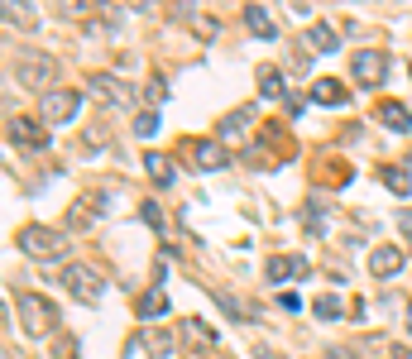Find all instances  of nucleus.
Masks as SVG:
<instances>
[{
	"mask_svg": "<svg viewBox=\"0 0 412 359\" xmlns=\"http://www.w3.org/2000/svg\"><path fill=\"white\" fill-rule=\"evenodd\" d=\"M14 307H19V326H24L29 340L53 336V326H58V307H53L48 297H39V292H14Z\"/></svg>",
	"mask_w": 412,
	"mask_h": 359,
	"instance_id": "nucleus-1",
	"label": "nucleus"
},
{
	"mask_svg": "<svg viewBox=\"0 0 412 359\" xmlns=\"http://www.w3.org/2000/svg\"><path fill=\"white\" fill-rule=\"evenodd\" d=\"M58 58H48V53H19L14 58V77H19V87H29V91H58Z\"/></svg>",
	"mask_w": 412,
	"mask_h": 359,
	"instance_id": "nucleus-2",
	"label": "nucleus"
},
{
	"mask_svg": "<svg viewBox=\"0 0 412 359\" xmlns=\"http://www.w3.org/2000/svg\"><path fill=\"white\" fill-rule=\"evenodd\" d=\"M14 245H19V254L24 259H34V264H53V259H63V235L58 230H48V225H24L19 235H14Z\"/></svg>",
	"mask_w": 412,
	"mask_h": 359,
	"instance_id": "nucleus-3",
	"label": "nucleus"
},
{
	"mask_svg": "<svg viewBox=\"0 0 412 359\" xmlns=\"http://www.w3.org/2000/svg\"><path fill=\"white\" fill-rule=\"evenodd\" d=\"M63 287L77 297V302H101L105 297V278L96 273V264H82V259H72V264H63Z\"/></svg>",
	"mask_w": 412,
	"mask_h": 359,
	"instance_id": "nucleus-4",
	"label": "nucleus"
},
{
	"mask_svg": "<svg viewBox=\"0 0 412 359\" xmlns=\"http://www.w3.org/2000/svg\"><path fill=\"white\" fill-rule=\"evenodd\" d=\"M5 134H10V144H14V149H24V154H43V149L53 144V139H48V125H43V120H34V115H10Z\"/></svg>",
	"mask_w": 412,
	"mask_h": 359,
	"instance_id": "nucleus-5",
	"label": "nucleus"
},
{
	"mask_svg": "<svg viewBox=\"0 0 412 359\" xmlns=\"http://www.w3.org/2000/svg\"><path fill=\"white\" fill-rule=\"evenodd\" d=\"M350 77H355L364 91L384 87V82H389V58H384L379 48H360V53L350 58Z\"/></svg>",
	"mask_w": 412,
	"mask_h": 359,
	"instance_id": "nucleus-6",
	"label": "nucleus"
},
{
	"mask_svg": "<svg viewBox=\"0 0 412 359\" xmlns=\"http://www.w3.org/2000/svg\"><path fill=\"white\" fill-rule=\"evenodd\" d=\"M87 87H92V96L110 101L115 110H134V105H139L134 87H125V82H120V77H110V72H92V77H87Z\"/></svg>",
	"mask_w": 412,
	"mask_h": 359,
	"instance_id": "nucleus-7",
	"label": "nucleus"
},
{
	"mask_svg": "<svg viewBox=\"0 0 412 359\" xmlns=\"http://www.w3.org/2000/svg\"><path fill=\"white\" fill-rule=\"evenodd\" d=\"M77 110H82V96L68 87L48 91L43 96V125H68V120H77Z\"/></svg>",
	"mask_w": 412,
	"mask_h": 359,
	"instance_id": "nucleus-8",
	"label": "nucleus"
},
{
	"mask_svg": "<svg viewBox=\"0 0 412 359\" xmlns=\"http://www.w3.org/2000/svg\"><path fill=\"white\" fill-rule=\"evenodd\" d=\"M101 211H105V196H96V192L77 196V201L68 206V230H87V225H92Z\"/></svg>",
	"mask_w": 412,
	"mask_h": 359,
	"instance_id": "nucleus-9",
	"label": "nucleus"
},
{
	"mask_svg": "<svg viewBox=\"0 0 412 359\" xmlns=\"http://www.w3.org/2000/svg\"><path fill=\"white\" fill-rule=\"evenodd\" d=\"M249 125H254V110L240 105V110H230V115L216 125V139H220V144H240V139L249 134Z\"/></svg>",
	"mask_w": 412,
	"mask_h": 359,
	"instance_id": "nucleus-10",
	"label": "nucleus"
},
{
	"mask_svg": "<svg viewBox=\"0 0 412 359\" xmlns=\"http://www.w3.org/2000/svg\"><path fill=\"white\" fill-rule=\"evenodd\" d=\"M192 163H197L202 173H216V168H225V163H230V154H225V144H220V139H202V144H192Z\"/></svg>",
	"mask_w": 412,
	"mask_h": 359,
	"instance_id": "nucleus-11",
	"label": "nucleus"
},
{
	"mask_svg": "<svg viewBox=\"0 0 412 359\" xmlns=\"http://www.w3.org/2000/svg\"><path fill=\"white\" fill-rule=\"evenodd\" d=\"M144 350L149 359H183V340L173 331H144Z\"/></svg>",
	"mask_w": 412,
	"mask_h": 359,
	"instance_id": "nucleus-12",
	"label": "nucleus"
},
{
	"mask_svg": "<svg viewBox=\"0 0 412 359\" xmlns=\"http://www.w3.org/2000/svg\"><path fill=\"white\" fill-rule=\"evenodd\" d=\"M269 283H288V278H307L311 264L307 259H298V254H278V259H269Z\"/></svg>",
	"mask_w": 412,
	"mask_h": 359,
	"instance_id": "nucleus-13",
	"label": "nucleus"
},
{
	"mask_svg": "<svg viewBox=\"0 0 412 359\" xmlns=\"http://www.w3.org/2000/svg\"><path fill=\"white\" fill-rule=\"evenodd\" d=\"M245 29H249L254 39H264V43H274V39H278V24L269 19V10H264V5H245Z\"/></svg>",
	"mask_w": 412,
	"mask_h": 359,
	"instance_id": "nucleus-14",
	"label": "nucleus"
},
{
	"mask_svg": "<svg viewBox=\"0 0 412 359\" xmlns=\"http://www.w3.org/2000/svg\"><path fill=\"white\" fill-rule=\"evenodd\" d=\"M398 269H403V249H393V245H379V249L369 254V273H374V278H393Z\"/></svg>",
	"mask_w": 412,
	"mask_h": 359,
	"instance_id": "nucleus-15",
	"label": "nucleus"
},
{
	"mask_svg": "<svg viewBox=\"0 0 412 359\" xmlns=\"http://www.w3.org/2000/svg\"><path fill=\"white\" fill-rule=\"evenodd\" d=\"M144 173L158 182V187H173V182H178V168H173V158H168V154H154V149L144 154Z\"/></svg>",
	"mask_w": 412,
	"mask_h": 359,
	"instance_id": "nucleus-16",
	"label": "nucleus"
},
{
	"mask_svg": "<svg viewBox=\"0 0 412 359\" xmlns=\"http://www.w3.org/2000/svg\"><path fill=\"white\" fill-rule=\"evenodd\" d=\"M374 115H379L389 130H398V134H408V130H412V110H408V105H398V101H384Z\"/></svg>",
	"mask_w": 412,
	"mask_h": 359,
	"instance_id": "nucleus-17",
	"label": "nucleus"
},
{
	"mask_svg": "<svg viewBox=\"0 0 412 359\" xmlns=\"http://www.w3.org/2000/svg\"><path fill=\"white\" fill-rule=\"evenodd\" d=\"M311 101H316V105H340V101H345V87H340L336 77H316V82H311Z\"/></svg>",
	"mask_w": 412,
	"mask_h": 359,
	"instance_id": "nucleus-18",
	"label": "nucleus"
},
{
	"mask_svg": "<svg viewBox=\"0 0 412 359\" xmlns=\"http://www.w3.org/2000/svg\"><path fill=\"white\" fill-rule=\"evenodd\" d=\"M5 29H34V5L29 0H5Z\"/></svg>",
	"mask_w": 412,
	"mask_h": 359,
	"instance_id": "nucleus-19",
	"label": "nucleus"
},
{
	"mask_svg": "<svg viewBox=\"0 0 412 359\" xmlns=\"http://www.w3.org/2000/svg\"><path fill=\"white\" fill-rule=\"evenodd\" d=\"M307 43L316 48V53H336V48H340V29H331V24H311Z\"/></svg>",
	"mask_w": 412,
	"mask_h": 359,
	"instance_id": "nucleus-20",
	"label": "nucleus"
},
{
	"mask_svg": "<svg viewBox=\"0 0 412 359\" xmlns=\"http://www.w3.org/2000/svg\"><path fill=\"white\" fill-rule=\"evenodd\" d=\"M259 96H269V101H288V96H283V72H278L274 63L259 68Z\"/></svg>",
	"mask_w": 412,
	"mask_h": 359,
	"instance_id": "nucleus-21",
	"label": "nucleus"
},
{
	"mask_svg": "<svg viewBox=\"0 0 412 359\" xmlns=\"http://www.w3.org/2000/svg\"><path fill=\"white\" fill-rule=\"evenodd\" d=\"M163 311H168V292H163V287L144 292V302L134 307V316H139V321H154V316H163Z\"/></svg>",
	"mask_w": 412,
	"mask_h": 359,
	"instance_id": "nucleus-22",
	"label": "nucleus"
},
{
	"mask_svg": "<svg viewBox=\"0 0 412 359\" xmlns=\"http://www.w3.org/2000/svg\"><path fill=\"white\" fill-rule=\"evenodd\" d=\"M183 336H187L192 345H202V350H211V345H216V331L206 326L202 316H187V321H183Z\"/></svg>",
	"mask_w": 412,
	"mask_h": 359,
	"instance_id": "nucleus-23",
	"label": "nucleus"
},
{
	"mask_svg": "<svg viewBox=\"0 0 412 359\" xmlns=\"http://www.w3.org/2000/svg\"><path fill=\"white\" fill-rule=\"evenodd\" d=\"M96 0H58V19H92Z\"/></svg>",
	"mask_w": 412,
	"mask_h": 359,
	"instance_id": "nucleus-24",
	"label": "nucleus"
},
{
	"mask_svg": "<svg viewBox=\"0 0 412 359\" xmlns=\"http://www.w3.org/2000/svg\"><path fill=\"white\" fill-rule=\"evenodd\" d=\"M134 134H139V139H154V134H158V110H154V105H144V110L134 115Z\"/></svg>",
	"mask_w": 412,
	"mask_h": 359,
	"instance_id": "nucleus-25",
	"label": "nucleus"
},
{
	"mask_svg": "<svg viewBox=\"0 0 412 359\" xmlns=\"http://www.w3.org/2000/svg\"><path fill=\"white\" fill-rule=\"evenodd\" d=\"M379 178L389 182V192H398V196H408V192H412V182H408L403 168H379Z\"/></svg>",
	"mask_w": 412,
	"mask_h": 359,
	"instance_id": "nucleus-26",
	"label": "nucleus"
},
{
	"mask_svg": "<svg viewBox=\"0 0 412 359\" xmlns=\"http://www.w3.org/2000/svg\"><path fill=\"white\" fill-rule=\"evenodd\" d=\"M311 311H316L321 321H336L345 307H340V297H316V302H311Z\"/></svg>",
	"mask_w": 412,
	"mask_h": 359,
	"instance_id": "nucleus-27",
	"label": "nucleus"
},
{
	"mask_svg": "<svg viewBox=\"0 0 412 359\" xmlns=\"http://www.w3.org/2000/svg\"><path fill=\"white\" fill-rule=\"evenodd\" d=\"M192 29H197L202 39H216V34H220V19H216V14H192Z\"/></svg>",
	"mask_w": 412,
	"mask_h": 359,
	"instance_id": "nucleus-28",
	"label": "nucleus"
},
{
	"mask_svg": "<svg viewBox=\"0 0 412 359\" xmlns=\"http://www.w3.org/2000/svg\"><path fill=\"white\" fill-rule=\"evenodd\" d=\"M144 96H149V105L158 110V105H163V96H168V82H163V77H149V87H144Z\"/></svg>",
	"mask_w": 412,
	"mask_h": 359,
	"instance_id": "nucleus-29",
	"label": "nucleus"
},
{
	"mask_svg": "<svg viewBox=\"0 0 412 359\" xmlns=\"http://www.w3.org/2000/svg\"><path fill=\"white\" fill-rule=\"evenodd\" d=\"M216 302H220V311H230L235 321H245V316H249V311H245V307H240V302H235L230 292H216Z\"/></svg>",
	"mask_w": 412,
	"mask_h": 359,
	"instance_id": "nucleus-30",
	"label": "nucleus"
},
{
	"mask_svg": "<svg viewBox=\"0 0 412 359\" xmlns=\"http://www.w3.org/2000/svg\"><path fill=\"white\" fill-rule=\"evenodd\" d=\"M274 302H278V307H283V311H302V297H298V292H293V287H283V292H278V297H274Z\"/></svg>",
	"mask_w": 412,
	"mask_h": 359,
	"instance_id": "nucleus-31",
	"label": "nucleus"
},
{
	"mask_svg": "<svg viewBox=\"0 0 412 359\" xmlns=\"http://www.w3.org/2000/svg\"><path fill=\"white\" fill-rule=\"evenodd\" d=\"M53 359H77V340H72V336H63V340L53 345Z\"/></svg>",
	"mask_w": 412,
	"mask_h": 359,
	"instance_id": "nucleus-32",
	"label": "nucleus"
},
{
	"mask_svg": "<svg viewBox=\"0 0 412 359\" xmlns=\"http://www.w3.org/2000/svg\"><path fill=\"white\" fill-rule=\"evenodd\" d=\"M144 220H149V225H154V230H163V211H158V206H154V201H144Z\"/></svg>",
	"mask_w": 412,
	"mask_h": 359,
	"instance_id": "nucleus-33",
	"label": "nucleus"
},
{
	"mask_svg": "<svg viewBox=\"0 0 412 359\" xmlns=\"http://www.w3.org/2000/svg\"><path fill=\"white\" fill-rule=\"evenodd\" d=\"M408 336H412V302H408Z\"/></svg>",
	"mask_w": 412,
	"mask_h": 359,
	"instance_id": "nucleus-34",
	"label": "nucleus"
}]
</instances>
